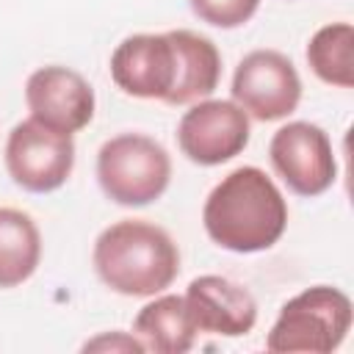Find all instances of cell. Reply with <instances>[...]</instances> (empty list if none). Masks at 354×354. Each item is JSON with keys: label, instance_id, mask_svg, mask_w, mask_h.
I'll return each instance as SVG.
<instances>
[{"label": "cell", "instance_id": "cell-1", "mask_svg": "<svg viewBox=\"0 0 354 354\" xmlns=\"http://www.w3.org/2000/svg\"><path fill=\"white\" fill-rule=\"evenodd\" d=\"M202 224L221 249L252 254L271 249L288 227V202L257 166H238L207 194Z\"/></svg>", "mask_w": 354, "mask_h": 354}, {"label": "cell", "instance_id": "cell-13", "mask_svg": "<svg viewBox=\"0 0 354 354\" xmlns=\"http://www.w3.org/2000/svg\"><path fill=\"white\" fill-rule=\"evenodd\" d=\"M133 335L144 343L147 351L185 354L194 348L196 326H194L185 299L177 293H163L138 310L133 321Z\"/></svg>", "mask_w": 354, "mask_h": 354}, {"label": "cell", "instance_id": "cell-4", "mask_svg": "<svg viewBox=\"0 0 354 354\" xmlns=\"http://www.w3.org/2000/svg\"><path fill=\"white\" fill-rule=\"evenodd\" d=\"M97 180L111 202L144 207L166 194L171 180V158L155 138L144 133H122L100 147Z\"/></svg>", "mask_w": 354, "mask_h": 354}, {"label": "cell", "instance_id": "cell-16", "mask_svg": "<svg viewBox=\"0 0 354 354\" xmlns=\"http://www.w3.org/2000/svg\"><path fill=\"white\" fill-rule=\"evenodd\" d=\"M188 3L202 22L224 30L246 25L260 8V0H188Z\"/></svg>", "mask_w": 354, "mask_h": 354}, {"label": "cell", "instance_id": "cell-12", "mask_svg": "<svg viewBox=\"0 0 354 354\" xmlns=\"http://www.w3.org/2000/svg\"><path fill=\"white\" fill-rule=\"evenodd\" d=\"M169 36L177 47V83L166 105H188V102L210 97L221 77L218 47L207 36L185 30V28L169 30Z\"/></svg>", "mask_w": 354, "mask_h": 354}, {"label": "cell", "instance_id": "cell-6", "mask_svg": "<svg viewBox=\"0 0 354 354\" xmlns=\"http://www.w3.org/2000/svg\"><path fill=\"white\" fill-rule=\"evenodd\" d=\"M75 166V141L66 133L50 130L36 119L14 124L6 141V169L8 177L30 191L50 194L61 188Z\"/></svg>", "mask_w": 354, "mask_h": 354}, {"label": "cell", "instance_id": "cell-2", "mask_svg": "<svg viewBox=\"0 0 354 354\" xmlns=\"http://www.w3.org/2000/svg\"><path fill=\"white\" fill-rule=\"evenodd\" d=\"M97 277L122 296H158L180 274V249L171 235L144 218L105 227L91 252Z\"/></svg>", "mask_w": 354, "mask_h": 354}, {"label": "cell", "instance_id": "cell-17", "mask_svg": "<svg viewBox=\"0 0 354 354\" xmlns=\"http://www.w3.org/2000/svg\"><path fill=\"white\" fill-rule=\"evenodd\" d=\"M83 351H122V354H141L147 351L144 343L136 337V335H127V332H102L100 337L94 340H86L83 343Z\"/></svg>", "mask_w": 354, "mask_h": 354}, {"label": "cell", "instance_id": "cell-8", "mask_svg": "<svg viewBox=\"0 0 354 354\" xmlns=\"http://www.w3.org/2000/svg\"><path fill=\"white\" fill-rule=\"evenodd\" d=\"M249 116L232 100H199L177 124L180 152L199 166H218L249 144Z\"/></svg>", "mask_w": 354, "mask_h": 354}, {"label": "cell", "instance_id": "cell-3", "mask_svg": "<svg viewBox=\"0 0 354 354\" xmlns=\"http://www.w3.org/2000/svg\"><path fill=\"white\" fill-rule=\"evenodd\" d=\"M351 299L332 285H313L288 299L266 337V348L274 354L335 351L351 329Z\"/></svg>", "mask_w": 354, "mask_h": 354}, {"label": "cell", "instance_id": "cell-5", "mask_svg": "<svg viewBox=\"0 0 354 354\" xmlns=\"http://www.w3.org/2000/svg\"><path fill=\"white\" fill-rule=\"evenodd\" d=\"M230 91L232 102H238L249 119L277 122L296 111L301 100V77L285 53L252 50L238 61Z\"/></svg>", "mask_w": 354, "mask_h": 354}, {"label": "cell", "instance_id": "cell-9", "mask_svg": "<svg viewBox=\"0 0 354 354\" xmlns=\"http://www.w3.org/2000/svg\"><path fill=\"white\" fill-rule=\"evenodd\" d=\"M113 83L138 100L166 102L177 83V47L166 33H133L111 55Z\"/></svg>", "mask_w": 354, "mask_h": 354}, {"label": "cell", "instance_id": "cell-15", "mask_svg": "<svg viewBox=\"0 0 354 354\" xmlns=\"http://www.w3.org/2000/svg\"><path fill=\"white\" fill-rule=\"evenodd\" d=\"M307 64L318 80L351 88L354 86V28L351 22H332L313 33L307 44Z\"/></svg>", "mask_w": 354, "mask_h": 354}, {"label": "cell", "instance_id": "cell-11", "mask_svg": "<svg viewBox=\"0 0 354 354\" xmlns=\"http://www.w3.org/2000/svg\"><path fill=\"white\" fill-rule=\"evenodd\" d=\"M185 304L194 318L196 332H210L221 337H241L252 332L257 324V301L254 296L218 274H202L191 279L185 290Z\"/></svg>", "mask_w": 354, "mask_h": 354}, {"label": "cell", "instance_id": "cell-14", "mask_svg": "<svg viewBox=\"0 0 354 354\" xmlns=\"http://www.w3.org/2000/svg\"><path fill=\"white\" fill-rule=\"evenodd\" d=\"M39 260L41 235L36 221L17 207H0V288H17L30 279Z\"/></svg>", "mask_w": 354, "mask_h": 354}, {"label": "cell", "instance_id": "cell-10", "mask_svg": "<svg viewBox=\"0 0 354 354\" xmlns=\"http://www.w3.org/2000/svg\"><path fill=\"white\" fill-rule=\"evenodd\" d=\"M25 102L30 119L50 130L75 136L94 119V88L69 66H41L25 83Z\"/></svg>", "mask_w": 354, "mask_h": 354}, {"label": "cell", "instance_id": "cell-7", "mask_svg": "<svg viewBox=\"0 0 354 354\" xmlns=\"http://www.w3.org/2000/svg\"><path fill=\"white\" fill-rule=\"evenodd\" d=\"M274 171L299 196H321L337 177V160L324 127L313 122H288L268 141Z\"/></svg>", "mask_w": 354, "mask_h": 354}]
</instances>
